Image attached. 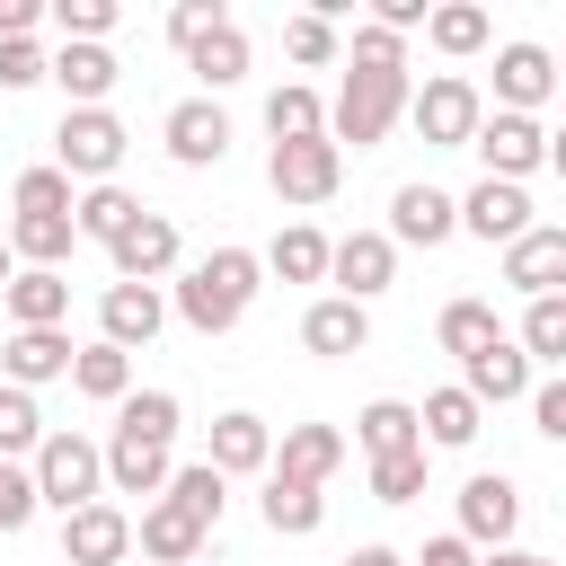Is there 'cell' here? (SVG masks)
Here are the masks:
<instances>
[{"label":"cell","instance_id":"6da1fadb","mask_svg":"<svg viewBox=\"0 0 566 566\" xmlns=\"http://www.w3.org/2000/svg\"><path fill=\"white\" fill-rule=\"evenodd\" d=\"M256 292H265V256H256V248H212V256H195V265L177 274L168 310H177L195 336H230Z\"/></svg>","mask_w":566,"mask_h":566},{"label":"cell","instance_id":"7a4b0ae2","mask_svg":"<svg viewBox=\"0 0 566 566\" xmlns=\"http://www.w3.org/2000/svg\"><path fill=\"white\" fill-rule=\"evenodd\" d=\"M407 97H416V80L407 71H345V88H336V106H327V142L345 150H380L389 142V124L407 115Z\"/></svg>","mask_w":566,"mask_h":566},{"label":"cell","instance_id":"3957f363","mask_svg":"<svg viewBox=\"0 0 566 566\" xmlns=\"http://www.w3.org/2000/svg\"><path fill=\"white\" fill-rule=\"evenodd\" d=\"M124 150H133V133L115 124V106H62V124H53V168L80 186H115V168H124Z\"/></svg>","mask_w":566,"mask_h":566},{"label":"cell","instance_id":"277c9868","mask_svg":"<svg viewBox=\"0 0 566 566\" xmlns=\"http://www.w3.org/2000/svg\"><path fill=\"white\" fill-rule=\"evenodd\" d=\"M407 124L424 133V150H469V142H478V124H486V97H478V80H469V71H433V80H416Z\"/></svg>","mask_w":566,"mask_h":566},{"label":"cell","instance_id":"5b68a950","mask_svg":"<svg viewBox=\"0 0 566 566\" xmlns=\"http://www.w3.org/2000/svg\"><path fill=\"white\" fill-rule=\"evenodd\" d=\"M27 469H35V495H44L53 513L106 504V442H88V433H44V451H35Z\"/></svg>","mask_w":566,"mask_h":566},{"label":"cell","instance_id":"8992f818","mask_svg":"<svg viewBox=\"0 0 566 566\" xmlns=\"http://www.w3.org/2000/svg\"><path fill=\"white\" fill-rule=\"evenodd\" d=\"M265 186L283 195V203H327L336 186H345V150L318 133V142H274L265 150Z\"/></svg>","mask_w":566,"mask_h":566},{"label":"cell","instance_id":"52a82bcc","mask_svg":"<svg viewBox=\"0 0 566 566\" xmlns=\"http://www.w3.org/2000/svg\"><path fill=\"white\" fill-rule=\"evenodd\" d=\"M469 150H478V168H486V177L522 186L531 168H548V124H539V115H504V106H495V115L478 124V142H469Z\"/></svg>","mask_w":566,"mask_h":566},{"label":"cell","instance_id":"ba28073f","mask_svg":"<svg viewBox=\"0 0 566 566\" xmlns=\"http://www.w3.org/2000/svg\"><path fill=\"white\" fill-rule=\"evenodd\" d=\"M106 265H115V283H168V274H186V239H177L168 212H142V221L106 248Z\"/></svg>","mask_w":566,"mask_h":566},{"label":"cell","instance_id":"9c48e42d","mask_svg":"<svg viewBox=\"0 0 566 566\" xmlns=\"http://www.w3.org/2000/svg\"><path fill=\"white\" fill-rule=\"evenodd\" d=\"M513 531H522V486L504 469H478L460 486V539L469 548H513Z\"/></svg>","mask_w":566,"mask_h":566},{"label":"cell","instance_id":"30bf717a","mask_svg":"<svg viewBox=\"0 0 566 566\" xmlns=\"http://www.w3.org/2000/svg\"><path fill=\"white\" fill-rule=\"evenodd\" d=\"M548 97H557V53L531 44V35L495 44V106H504V115H539Z\"/></svg>","mask_w":566,"mask_h":566},{"label":"cell","instance_id":"8fae6325","mask_svg":"<svg viewBox=\"0 0 566 566\" xmlns=\"http://www.w3.org/2000/svg\"><path fill=\"white\" fill-rule=\"evenodd\" d=\"M159 142H168L177 168H221V159H230V115H221L212 97H177V106L159 115Z\"/></svg>","mask_w":566,"mask_h":566},{"label":"cell","instance_id":"7c38bea8","mask_svg":"<svg viewBox=\"0 0 566 566\" xmlns=\"http://www.w3.org/2000/svg\"><path fill=\"white\" fill-rule=\"evenodd\" d=\"M327 283H336L345 301H363V310H371V301L398 283V239H389V230H354V239H336Z\"/></svg>","mask_w":566,"mask_h":566},{"label":"cell","instance_id":"4fadbf2b","mask_svg":"<svg viewBox=\"0 0 566 566\" xmlns=\"http://www.w3.org/2000/svg\"><path fill=\"white\" fill-rule=\"evenodd\" d=\"M460 230H469V239H486V248H513V239H531L539 221H531V195H522V186L478 177V186L460 195Z\"/></svg>","mask_w":566,"mask_h":566},{"label":"cell","instance_id":"5bb4252c","mask_svg":"<svg viewBox=\"0 0 566 566\" xmlns=\"http://www.w3.org/2000/svg\"><path fill=\"white\" fill-rule=\"evenodd\" d=\"M124 557H133V513L124 504L62 513V566H124Z\"/></svg>","mask_w":566,"mask_h":566},{"label":"cell","instance_id":"9a60e30c","mask_svg":"<svg viewBox=\"0 0 566 566\" xmlns=\"http://www.w3.org/2000/svg\"><path fill=\"white\" fill-rule=\"evenodd\" d=\"M451 230H460V195H442V186H424V177L389 195V239H398V248H442Z\"/></svg>","mask_w":566,"mask_h":566},{"label":"cell","instance_id":"2e32d148","mask_svg":"<svg viewBox=\"0 0 566 566\" xmlns=\"http://www.w3.org/2000/svg\"><path fill=\"white\" fill-rule=\"evenodd\" d=\"M159 327H168V292H159V283H106V301H97V336H106V345L133 354V345H150Z\"/></svg>","mask_w":566,"mask_h":566},{"label":"cell","instance_id":"e0dca14e","mask_svg":"<svg viewBox=\"0 0 566 566\" xmlns=\"http://www.w3.org/2000/svg\"><path fill=\"white\" fill-rule=\"evenodd\" d=\"M460 389H469L478 407H513V398H531L539 380H531V354H522V336H495L486 354H469V363H460Z\"/></svg>","mask_w":566,"mask_h":566},{"label":"cell","instance_id":"ac0fdd59","mask_svg":"<svg viewBox=\"0 0 566 566\" xmlns=\"http://www.w3.org/2000/svg\"><path fill=\"white\" fill-rule=\"evenodd\" d=\"M504 283H513L522 301L566 292V221H539L531 239H513V248H504Z\"/></svg>","mask_w":566,"mask_h":566},{"label":"cell","instance_id":"d6986e66","mask_svg":"<svg viewBox=\"0 0 566 566\" xmlns=\"http://www.w3.org/2000/svg\"><path fill=\"white\" fill-rule=\"evenodd\" d=\"M301 345H310L318 363H345V354H363V345H371V310H363V301H345V292H327V301H310V310H301Z\"/></svg>","mask_w":566,"mask_h":566},{"label":"cell","instance_id":"ffe728a7","mask_svg":"<svg viewBox=\"0 0 566 566\" xmlns=\"http://www.w3.org/2000/svg\"><path fill=\"white\" fill-rule=\"evenodd\" d=\"M71 363H80V345H71L62 327H18V336L0 345V380H18V389L71 380Z\"/></svg>","mask_w":566,"mask_h":566},{"label":"cell","instance_id":"44dd1931","mask_svg":"<svg viewBox=\"0 0 566 566\" xmlns=\"http://www.w3.org/2000/svg\"><path fill=\"white\" fill-rule=\"evenodd\" d=\"M221 478H265L274 469V424L265 416H248V407H230V416H212V451H203Z\"/></svg>","mask_w":566,"mask_h":566},{"label":"cell","instance_id":"7402d4cb","mask_svg":"<svg viewBox=\"0 0 566 566\" xmlns=\"http://www.w3.org/2000/svg\"><path fill=\"white\" fill-rule=\"evenodd\" d=\"M345 433L336 424H283V442H274V478H301V486H327L336 469H345Z\"/></svg>","mask_w":566,"mask_h":566},{"label":"cell","instance_id":"603a6c76","mask_svg":"<svg viewBox=\"0 0 566 566\" xmlns=\"http://www.w3.org/2000/svg\"><path fill=\"white\" fill-rule=\"evenodd\" d=\"M133 539H142V557H159V566H186V557H203V522L177 504V495H159V504H142V522H133Z\"/></svg>","mask_w":566,"mask_h":566},{"label":"cell","instance_id":"cb8c5ba5","mask_svg":"<svg viewBox=\"0 0 566 566\" xmlns=\"http://www.w3.org/2000/svg\"><path fill=\"white\" fill-rule=\"evenodd\" d=\"M115 80H124V62H115L106 44H62V53H53V88H62V106H106Z\"/></svg>","mask_w":566,"mask_h":566},{"label":"cell","instance_id":"d4e9b609","mask_svg":"<svg viewBox=\"0 0 566 566\" xmlns=\"http://www.w3.org/2000/svg\"><path fill=\"white\" fill-rule=\"evenodd\" d=\"M168 478H177L168 442H124V433L106 442V486H115V495H150V504H159V495H168Z\"/></svg>","mask_w":566,"mask_h":566},{"label":"cell","instance_id":"484cf974","mask_svg":"<svg viewBox=\"0 0 566 566\" xmlns=\"http://www.w3.org/2000/svg\"><path fill=\"white\" fill-rule=\"evenodd\" d=\"M256 513H265V531H274V539H310V531L327 522V486H301V478H274V469H265Z\"/></svg>","mask_w":566,"mask_h":566},{"label":"cell","instance_id":"4316f807","mask_svg":"<svg viewBox=\"0 0 566 566\" xmlns=\"http://www.w3.org/2000/svg\"><path fill=\"white\" fill-rule=\"evenodd\" d=\"M354 442H363L371 460H389V451H424V416H416L407 398H371V407L354 416Z\"/></svg>","mask_w":566,"mask_h":566},{"label":"cell","instance_id":"83f0119b","mask_svg":"<svg viewBox=\"0 0 566 566\" xmlns=\"http://www.w3.org/2000/svg\"><path fill=\"white\" fill-rule=\"evenodd\" d=\"M9 248H18V265L62 274V256L80 248V221H62V212H18V221H9Z\"/></svg>","mask_w":566,"mask_h":566},{"label":"cell","instance_id":"f1b7e54d","mask_svg":"<svg viewBox=\"0 0 566 566\" xmlns=\"http://www.w3.org/2000/svg\"><path fill=\"white\" fill-rule=\"evenodd\" d=\"M327 256H336V239L310 230V221H292V230H274L265 274H283V283H327Z\"/></svg>","mask_w":566,"mask_h":566},{"label":"cell","instance_id":"f546056e","mask_svg":"<svg viewBox=\"0 0 566 566\" xmlns=\"http://www.w3.org/2000/svg\"><path fill=\"white\" fill-rule=\"evenodd\" d=\"M0 301H9V318H18V327H62V318H71V283H62V274H44V265H18V283H9Z\"/></svg>","mask_w":566,"mask_h":566},{"label":"cell","instance_id":"4dcf8cb0","mask_svg":"<svg viewBox=\"0 0 566 566\" xmlns=\"http://www.w3.org/2000/svg\"><path fill=\"white\" fill-rule=\"evenodd\" d=\"M71 389H80V398H97V407H124V398H133V354H124V345H106V336H97V345H80Z\"/></svg>","mask_w":566,"mask_h":566},{"label":"cell","instance_id":"1f68e13d","mask_svg":"<svg viewBox=\"0 0 566 566\" xmlns=\"http://www.w3.org/2000/svg\"><path fill=\"white\" fill-rule=\"evenodd\" d=\"M416 416H424V451H469V442H478V424H486V407H478L469 389H433Z\"/></svg>","mask_w":566,"mask_h":566},{"label":"cell","instance_id":"d6a6232c","mask_svg":"<svg viewBox=\"0 0 566 566\" xmlns=\"http://www.w3.org/2000/svg\"><path fill=\"white\" fill-rule=\"evenodd\" d=\"M186 71L203 80V97H212V88H239V80H248V27H239V18H230V27H212V35L186 53Z\"/></svg>","mask_w":566,"mask_h":566},{"label":"cell","instance_id":"836d02e7","mask_svg":"<svg viewBox=\"0 0 566 566\" xmlns=\"http://www.w3.org/2000/svg\"><path fill=\"white\" fill-rule=\"evenodd\" d=\"M142 212H150V203H142L133 186H88L71 221H80V239H97V248H115V239H124V230H133Z\"/></svg>","mask_w":566,"mask_h":566},{"label":"cell","instance_id":"e575fe53","mask_svg":"<svg viewBox=\"0 0 566 566\" xmlns=\"http://www.w3.org/2000/svg\"><path fill=\"white\" fill-rule=\"evenodd\" d=\"M433 336H442V354H486L504 327H495V301H478V292H460V301H442V318H433Z\"/></svg>","mask_w":566,"mask_h":566},{"label":"cell","instance_id":"d590c367","mask_svg":"<svg viewBox=\"0 0 566 566\" xmlns=\"http://www.w3.org/2000/svg\"><path fill=\"white\" fill-rule=\"evenodd\" d=\"M265 133H274V142H318V133H327V97L301 88V80H283V88L265 97Z\"/></svg>","mask_w":566,"mask_h":566},{"label":"cell","instance_id":"8d00e7d4","mask_svg":"<svg viewBox=\"0 0 566 566\" xmlns=\"http://www.w3.org/2000/svg\"><path fill=\"white\" fill-rule=\"evenodd\" d=\"M177 424H186L177 389H133V398L115 407V433H124V442H177Z\"/></svg>","mask_w":566,"mask_h":566},{"label":"cell","instance_id":"74e56055","mask_svg":"<svg viewBox=\"0 0 566 566\" xmlns=\"http://www.w3.org/2000/svg\"><path fill=\"white\" fill-rule=\"evenodd\" d=\"M486 35H495V18H486L478 0H451V9H433V27H424V44H433V53H451V62L486 53Z\"/></svg>","mask_w":566,"mask_h":566},{"label":"cell","instance_id":"f35d334b","mask_svg":"<svg viewBox=\"0 0 566 566\" xmlns=\"http://www.w3.org/2000/svg\"><path fill=\"white\" fill-rule=\"evenodd\" d=\"M35 451H44V407L35 389L0 380V460H35Z\"/></svg>","mask_w":566,"mask_h":566},{"label":"cell","instance_id":"ab89813d","mask_svg":"<svg viewBox=\"0 0 566 566\" xmlns=\"http://www.w3.org/2000/svg\"><path fill=\"white\" fill-rule=\"evenodd\" d=\"M168 495H177V504H186V513H195V522L212 531V522H221V504H230V478H221L212 460H177V478H168Z\"/></svg>","mask_w":566,"mask_h":566},{"label":"cell","instance_id":"60d3db41","mask_svg":"<svg viewBox=\"0 0 566 566\" xmlns=\"http://www.w3.org/2000/svg\"><path fill=\"white\" fill-rule=\"evenodd\" d=\"M522 354L566 371V292H548V301H522Z\"/></svg>","mask_w":566,"mask_h":566},{"label":"cell","instance_id":"b9f144b4","mask_svg":"<svg viewBox=\"0 0 566 566\" xmlns=\"http://www.w3.org/2000/svg\"><path fill=\"white\" fill-rule=\"evenodd\" d=\"M283 53H292L301 71H327V62L345 53V35H336V18H318V9H301V18H283Z\"/></svg>","mask_w":566,"mask_h":566},{"label":"cell","instance_id":"7bdbcfd3","mask_svg":"<svg viewBox=\"0 0 566 566\" xmlns=\"http://www.w3.org/2000/svg\"><path fill=\"white\" fill-rule=\"evenodd\" d=\"M44 9H53L62 44H106L115 35V0H44Z\"/></svg>","mask_w":566,"mask_h":566},{"label":"cell","instance_id":"ee69618b","mask_svg":"<svg viewBox=\"0 0 566 566\" xmlns=\"http://www.w3.org/2000/svg\"><path fill=\"white\" fill-rule=\"evenodd\" d=\"M18 212H62V221H71V212H80V186L44 159V168H27V177H18Z\"/></svg>","mask_w":566,"mask_h":566},{"label":"cell","instance_id":"f6af8a7d","mask_svg":"<svg viewBox=\"0 0 566 566\" xmlns=\"http://www.w3.org/2000/svg\"><path fill=\"white\" fill-rule=\"evenodd\" d=\"M416 495H424V451L371 460V504H416Z\"/></svg>","mask_w":566,"mask_h":566},{"label":"cell","instance_id":"bcb514c9","mask_svg":"<svg viewBox=\"0 0 566 566\" xmlns=\"http://www.w3.org/2000/svg\"><path fill=\"white\" fill-rule=\"evenodd\" d=\"M35 513H44V495H35V469L0 460V539H9V531H27Z\"/></svg>","mask_w":566,"mask_h":566},{"label":"cell","instance_id":"7dc6e473","mask_svg":"<svg viewBox=\"0 0 566 566\" xmlns=\"http://www.w3.org/2000/svg\"><path fill=\"white\" fill-rule=\"evenodd\" d=\"M345 71H407V35H389V27H354Z\"/></svg>","mask_w":566,"mask_h":566},{"label":"cell","instance_id":"c3c4849f","mask_svg":"<svg viewBox=\"0 0 566 566\" xmlns=\"http://www.w3.org/2000/svg\"><path fill=\"white\" fill-rule=\"evenodd\" d=\"M212 27H230V9H221V0H177V9H168V44H177V53H195Z\"/></svg>","mask_w":566,"mask_h":566},{"label":"cell","instance_id":"681fc988","mask_svg":"<svg viewBox=\"0 0 566 566\" xmlns=\"http://www.w3.org/2000/svg\"><path fill=\"white\" fill-rule=\"evenodd\" d=\"M35 80H53V53H35V35L0 44V88H35Z\"/></svg>","mask_w":566,"mask_h":566},{"label":"cell","instance_id":"f907efd6","mask_svg":"<svg viewBox=\"0 0 566 566\" xmlns=\"http://www.w3.org/2000/svg\"><path fill=\"white\" fill-rule=\"evenodd\" d=\"M531 424H539V433H548V442H566V371H557V380H539V389H531Z\"/></svg>","mask_w":566,"mask_h":566},{"label":"cell","instance_id":"816d5d0a","mask_svg":"<svg viewBox=\"0 0 566 566\" xmlns=\"http://www.w3.org/2000/svg\"><path fill=\"white\" fill-rule=\"evenodd\" d=\"M478 557H486V548H469L460 531H442V539H424V548H416V566H478Z\"/></svg>","mask_w":566,"mask_h":566},{"label":"cell","instance_id":"f5cc1de1","mask_svg":"<svg viewBox=\"0 0 566 566\" xmlns=\"http://www.w3.org/2000/svg\"><path fill=\"white\" fill-rule=\"evenodd\" d=\"M35 18H53V9H44V0H0V44L35 35Z\"/></svg>","mask_w":566,"mask_h":566},{"label":"cell","instance_id":"db71d44e","mask_svg":"<svg viewBox=\"0 0 566 566\" xmlns=\"http://www.w3.org/2000/svg\"><path fill=\"white\" fill-rule=\"evenodd\" d=\"M336 566H407V557H398V548H380V539H363V548H345Z\"/></svg>","mask_w":566,"mask_h":566},{"label":"cell","instance_id":"11a10c76","mask_svg":"<svg viewBox=\"0 0 566 566\" xmlns=\"http://www.w3.org/2000/svg\"><path fill=\"white\" fill-rule=\"evenodd\" d=\"M478 566H548V557H539V548H486Z\"/></svg>","mask_w":566,"mask_h":566},{"label":"cell","instance_id":"9f6ffc18","mask_svg":"<svg viewBox=\"0 0 566 566\" xmlns=\"http://www.w3.org/2000/svg\"><path fill=\"white\" fill-rule=\"evenodd\" d=\"M9 283H18V248L0 239V292H9Z\"/></svg>","mask_w":566,"mask_h":566},{"label":"cell","instance_id":"6f0895ef","mask_svg":"<svg viewBox=\"0 0 566 566\" xmlns=\"http://www.w3.org/2000/svg\"><path fill=\"white\" fill-rule=\"evenodd\" d=\"M548 168H557V177H566V133H548Z\"/></svg>","mask_w":566,"mask_h":566},{"label":"cell","instance_id":"680465c9","mask_svg":"<svg viewBox=\"0 0 566 566\" xmlns=\"http://www.w3.org/2000/svg\"><path fill=\"white\" fill-rule=\"evenodd\" d=\"M557 80H566V53H557Z\"/></svg>","mask_w":566,"mask_h":566}]
</instances>
